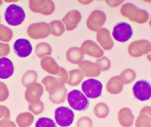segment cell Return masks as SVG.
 I'll list each match as a JSON object with an SVG mask.
<instances>
[{
  "instance_id": "1",
  "label": "cell",
  "mask_w": 151,
  "mask_h": 127,
  "mask_svg": "<svg viewBox=\"0 0 151 127\" xmlns=\"http://www.w3.org/2000/svg\"><path fill=\"white\" fill-rule=\"evenodd\" d=\"M4 17L5 21L9 25L17 26L23 22L26 15L21 6L16 4H11L5 10Z\"/></svg>"
},
{
  "instance_id": "2",
  "label": "cell",
  "mask_w": 151,
  "mask_h": 127,
  "mask_svg": "<svg viewBox=\"0 0 151 127\" xmlns=\"http://www.w3.org/2000/svg\"><path fill=\"white\" fill-rule=\"evenodd\" d=\"M67 101L71 108L77 111H85L89 106V101L78 89H73L68 93Z\"/></svg>"
},
{
  "instance_id": "3",
  "label": "cell",
  "mask_w": 151,
  "mask_h": 127,
  "mask_svg": "<svg viewBox=\"0 0 151 127\" xmlns=\"http://www.w3.org/2000/svg\"><path fill=\"white\" fill-rule=\"evenodd\" d=\"M29 8L34 13L50 16L54 13L55 5L53 1L50 0H30Z\"/></svg>"
},
{
  "instance_id": "4",
  "label": "cell",
  "mask_w": 151,
  "mask_h": 127,
  "mask_svg": "<svg viewBox=\"0 0 151 127\" xmlns=\"http://www.w3.org/2000/svg\"><path fill=\"white\" fill-rule=\"evenodd\" d=\"M51 32L49 24L46 22H40L32 24L27 29V35L34 40L43 39L48 37Z\"/></svg>"
},
{
  "instance_id": "5",
  "label": "cell",
  "mask_w": 151,
  "mask_h": 127,
  "mask_svg": "<svg viewBox=\"0 0 151 127\" xmlns=\"http://www.w3.org/2000/svg\"><path fill=\"white\" fill-rule=\"evenodd\" d=\"M103 85L101 82L94 78L86 80L82 84L83 93L87 98L96 99L101 96Z\"/></svg>"
},
{
  "instance_id": "6",
  "label": "cell",
  "mask_w": 151,
  "mask_h": 127,
  "mask_svg": "<svg viewBox=\"0 0 151 127\" xmlns=\"http://www.w3.org/2000/svg\"><path fill=\"white\" fill-rule=\"evenodd\" d=\"M151 51V43L145 39L134 41L130 43L127 47L128 54L133 58H139L149 54Z\"/></svg>"
},
{
  "instance_id": "7",
  "label": "cell",
  "mask_w": 151,
  "mask_h": 127,
  "mask_svg": "<svg viewBox=\"0 0 151 127\" xmlns=\"http://www.w3.org/2000/svg\"><path fill=\"white\" fill-rule=\"evenodd\" d=\"M75 113L70 108L60 106L55 111V119L57 125L62 127L70 126L73 122Z\"/></svg>"
},
{
  "instance_id": "8",
  "label": "cell",
  "mask_w": 151,
  "mask_h": 127,
  "mask_svg": "<svg viewBox=\"0 0 151 127\" xmlns=\"http://www.w3.org/2000/svg\"><path fill=\"white\" fill-rule=\"evenodd\" d=\"M106 20V14L104 12L99 9L94 10L88 17L87 27L90 31L97 32L103 27Z\"/></svg>"
},
{
  "instance_id": "9",
  "label": "cell",
  "mask_w": 151,
  "mask_h": 127,
  "mask_svg": "<svg viewBox=\"0 0 151 127\" xmlns=\"http://www.w3.org/2000/svg\"><path fill=\"white\" fill-rule=\"evenodd\" d=\"M133 31L129 24L120 22L116 24L113 28L112 36L114 39L119 42H125L130 39L133 36Z\"/></svg>"
},
{
  "instance_id": "10",
  "label": "cell",
  "mask_w": 151,
  "mask_h": 127,
  "mask_svg": "<svg viewBox=\"0 0 151 127\" xmlns=\"http://www.w3.org/2000/svg\"><path fill=\"white\" fill-rule=\"evenodd\" d=\"M132 90L135 97L140 101H145L151 98V84L147 81H137L135 83Z\"/></svg>"
},
{
  "instance_id": "11",
  "label": "cell",
  "mask_w": 151,
  "mask_h": 127,
  "mask_svg": "<svg viewBox=\"0 0 151 127\" xmlns=\"http://www.w3.org/2000/svg\"><path fill=\"white\" fill-rule=\"evenodd\" d=\"M80 48L84 54L88 56L96 59H99L104 56V50L92 40H86L82 44Z\"/></svg>"
},
{
  "instance_id": "12",
  "label": "cell",
  "mask_w": 151,
  "mask_h": 127,
  "mask_svg": "<svg viewBox=\"0 0 151 127\" xmlns=\"http://www.w3.org/2000/svg\"><path fill=\"white\" fill-rule=\"evenodd\" d=\"M26 88L25 97L29 103L40 101L44 92V87L42 84L36 83Z\"/></svg>"
},
{
  "instance_id": "13",
  "label": "cell",
  "mask_w": 151,
  "mask_h": 127,
  "mask_svg": "<svg viewBox=\"0 0 151 127\" xmlns=\"http://www.w3.org/2000/svg\"><path fill=\"white\" fill-rule=\"evenodd\" d=\"M79 69L81 71L84 76L87 78H97L101 72L98 64L88 60H83L79 64Z\"/></svg>"
},
{
  "instance_id": "14",
  "label": "cell",
  "mask_w": 151,
  "mask_h": 127,
  "mask_svg": "<svg viewBox=\"0 0 151 127\" xmlns=\"http://www.w3.org/2000/svg\"><path fill=\"white\" fill-rule=\"evenodd\" d=\"M42 68L48 73L60 77L64 68L59 66L56 61L52 56H46L40 61Z\"/></svg>"
},
{
  "instance_id": "15",
  "label": "cell",
  "mask_w": 151,
  "mask_h": 127,
  "mask_svg": "<svg viewBox=\"0 0 151 127\" xmlns=\"http://www.w3.org/2000/svg\"><path fill=\"white\" fill-rule=\"evenodd\" d=\"M82 16L80 12L77 10H71L68 12L62 19V22L65 25V29L68 31H71L75 29L80 23Z\"/></svg>"
},
{
  "instance_id": "16",
  "label": "cell",
  "mask_w": 151,
  "mask_h": 127,
  "mask_svg": "<svg viewBox=\"0 0 151 127\" xmlns=\"http://www.w3.org/2000/svg\"><path fill=\"white\" fill-rule=\"evenodd\" d=\"M96 40L102 49L106 51L110 50L114 46L110 32L106 28H101L97 31Z\"/></svg>"
},
{
  "instance_id": "17",
  "label": "cell",
  "mask_w": 151,
  "mask_h": 127,
  "mask_svg": "<svg viewBox=\"0 0 151 127\" xmlns=\"http://www.w3.org/2000/svg\"><path fill=\"white\" fill-rule=\"evenodd\" d=\"M13 49L17 56L20 58H26L31 54L33 48L29 40L20 38L14 42Z\"/></svg>"
},
{
  "instance_id": "18",
  "label": "cell",
  "mask_w": 151,
  "mask_h": 127,
  "mask_svg": "<svg viewBox=\"0 0 151 127\" xmlns=\"http://www.w3.org/2000/svg\"><path fill=\"white\" fill-rule=\"evenodd\" d=\"M124 85V81L120 75L113 76L106 83V90L109 94L117 95L122 92Z\"/></svg>"
},
{
  "instance_id": "19",
  "label": "cell",
  "mask_w": 151,
  "mask_h": 127,
  "mask_svg": "<svg viewBox=\"0 0 151 127\" xmlns=\"http://www.w3.org/2000/svg\"><path fill=\"white\" fill-rule=\"evenodd\" d=\"M134 119V116L130 108L123 107L118 112V121L122 127H131L133 125Z\"/></svg>"
},
{
  "instance_id": "20",
  "label": "cell",
  "mask_w": 151,
  "mask_h": 127,
  "mask_svg": "<svg viewBox=\"0 0 151 127\" xmlns=\"http://www.w3.org/2000/svg\"><path fill=\"white\" fill-rule=\"evenodd\" d=\"M49 93V99L51 102L59 105L64 103L67 98L68 91L65 85H61Z\"/></svg>"
},
{
  "instance_id": "21",
  "label": "cell",
  "mask_w": 151,
  "mask_h": 127,
  "mask_svg": "<svg viewBox=\"0 0 151 127\" xmlns=\"http://www.w3.org/2000/svg\"><path fill=\"white\" fill-rule=\"evenodd\" d=\"M14 71V65L10 59L6 57L0 59V78L7 79L10 78Z\"/></svg>"
},
{
  "instance_id": "22",
  "label": "cell",
  "mask_w": 151,
  "mask_h": 127,
  "mask_svg": "<svg viewBox=\"0 0 151 127\" xmlns=\"http://www.w3.org/2000/svg\"><path fill=\"white\" fill-rule=\"evenodd\" d=\"M84 55L80 48L71 47L66 52V59L70 63L79 65L83 60Z\"/></svg>"
},
{
  "instance_id": "23",
  "label": "cell",
  "mask_w": 151,
  "mask_h": 127,
  "mask_svg": "<svg viewBox=\"0 0 151 127\" xmlns=\"http://www.w3.org/2000/svg\"><path fill=\"white\" fill-rule=\"evenodd\" d=\"M42 84L47 92H51L61 85H65L63 82L59 78H56L51 75H48L42 81Z\"/></svg>"
},
{
  "instance_id": "24",
  "label": "cell",
  "mask_w": 151,
  "mask_h": 127,
  "mask_svg": "<svg viewBox=\"0 0 151 127\" xmlns=\"http://www.w3.org/2000/svg\"><path fill=\"white\" fill-rule=\"evenodd\" d=\"M84 77L83 74L79 69L72 70L68 72V79L67 83L70 86H77L82 82Z\"/></svg>"
},
{
  "instance_id": "25",
  "label": "cell",
  "mask_w": 151,
  "mask_h": 127,
  "mask_svg": "<svg viewBox=\"0 0 151 127\" xmlns=\"http://www.w3.org/2000/svg\"><path fill=\"white\" fill-rule=\"evenodd\" d=\"M34 116L32 113L25 112L19 114L16 119V122L19 127H29L33 124Z\"/></svg>"
},
{
  "instance_id": "26",
  "label": "cell",
  "mask_w": 151,
  "mask_h": 127,
  "mask_svg": "<svg viewBox=\"0 0 151 127\" xmlns=\"http://www.w3.org/2000/svg\"><path fill=\"white\" fill-rule=\"evenodd\" d=\"M52 51L51 46L47 42H40L36 45L35 49V54L40 59L51 56Z\"/></svg>"
},
{
  "instance_id": "27",
  "label": "cell",
  "mask_w": 151,
  "mask_h": 127,
  "mask_svg": "<svg viewBox=\"0 0 151 127\" xmlns=\"http://www.w3.org/2000/svg\"><path fill=\"white\" fill-rule=\"evenodd\" d=\"M149 17L150 15L149 13L146 10L140 9L139 8L129 21L133 23L143 24L148 21Z\"/></svg>"
},
{
  "instance_id": "28",
  "label": "cell",
  "mask_w": 151,
  "mask_h": 127,
  "mask_svg": "<svg viewBox=\"0 0 151 127\" xmlns=\"http://www.w3.org/2000/svg\"><path fill=\"white\" fill-rule=\"evenodd\" d=\"M51 29L50 34L55 37H60L63 35L65 31V27L61 21L56 20L51 21L50 24Z\"/></svg>"
},
{
  "instance_id": "29",
  "label": "cell",
  "mask_w": 151,
  "mask_h": 127,
  "mask_svg": "<svg viewBox=\"0 0 151 127\" xmlns=\"http://www.w3.org/2000/svg\"><path fill=\"white\" fill-rule=\"evenodd\" d=\"M110 109L106 103L103 102H100L94 106L93 113L94 115L100 119L106 118L109 113Z\"/></svg>"
},
{
  "instance_id": "30",
  "label": "cell",
  "mask_w": 151,
  "mask_h": 127,
  "mask_svg": "<svg viewBox=\"0 0 151 127\" xmlns=\"http://www.w3.org/2000/svg\"><path fill=\"white\" fill-rule=\"evenodd\" d=\"M38 79V74L37 72L34 70L27 71L24 74L22 78V83L24 86L27 87L31 85L35 84Z\"/></svg>"
},
{
  "instance_id": "31",
  "label": "cell",
  "mask_w": 151,
  "mask_h": 127,
  "mask_svg": "<svg viewBox=\"0 0 151 127\" xmlns=\"http://www.w3.org/2000/svg\"><path fill=\"white\" fill-rule=\"evenodd\" d=\"M138 9L139 8L134 4L131 3H127L121 6L120 12L122 16L126 17L130 20Z\"/></svg>"
},
{
  "instance_id": "32",
  "label": "cell",
  "mask_w": 151,
  "mask_h": 127,
  "mask_svg": "<svg viewBox=\"0 0 151 127\" xmlns=\"http://www.w3.org/2000/svg\"><path fill=\"white\" fill-rule=\"evenodd\" d=\"M13 37V32L11 28L0 24V41L3 43L11 41Z\"/></svg>"
},
{
  "instance_id": "33",
  "label": "cell",
  "mask_w": 151,
  "mask_h": 127,
  "mask_svg": "<svg viewBox=\"0 0 151 127\" xmlns=\"http://www.w3.org/2000/svg\"><path fill=\"white\" fill-rule=\"evenodd\" d=\"M124 81V84H130L134 81L136 78V73L131 68H127L123 71L120 75Z\"/></svg>"
},
{
  "instance_id": "34",
  "label": "cell",
  "mask_w": 151,
  "mask_h": 127,
  "mask_svg": "<svg viewBox=\"0 0 151 127\" xmlns=\"http://www.w3.org/2000/svg\"><path fill=\"white\" fill-rule=\"evenodd\" d=\"M151 117L144 113L139 114L135 121V127H151Z\"/></svg>"
},
{
  "instance_id": "35",
  "label": "cell",
  "mask_w": 151,
  "mask_h": 127,
  "mask_svg": "<svg viewBox=\"0 0 151 127\" xmlns=\"http://www.w3.org/2000/svg\"><path fill=\"white\" fill-rule=\"evenodd\" d=\"M45 107L42 101H38L29 104L28 109L35 115H39L44 111Z\"/></svg>"
},
{
  "instance_id": "36",
  "label": "cell",
  "mask_w": 151,
  "mask_h": 127,
  "mask_svg": "<svg viewBox=\"0 0 151 127\" xmlns=\"http://www.w3.org/2000/svg\"><path fill=\"white\" fill-rule=\"evenodd\" d=\"M35 127H57L54 121L46 117H41L38 119L36 122Z\"/></svg>"
},
{
  "instance_id": "37",
  "label": "cell",
  "mask_w": 151,
  "mask_h": 127,
  "mask_svg": "<svg viewBox=\"0 0 151 127\" xmlns=\"http://www.w3.org/2000/svg\"><path fill=\"white\" fill-rule=\"evenodd\" d=\"M96 63L98 64L101 70V71L105 72L109 70L111 67V61L106 56H103L101 58L97 59Z\"/></svg>"
},
{
  "instance_id": "38",
  "label": "cell",
  "mask_w": 151,
  "mask_h": 127,
  "mask_svg": "<svg viewBox=\"0 0 151 127\" xmlns=\"http://www.w3.org/2000/svg\"><path fill=\"white\" fill-rule=\"evenodd\" d=\"M77 127H92L93 121L88 116H83L78 119L76 123Z\"/></svg>"
},
{
  "instance_id": "39",
  "label": "cell",
  "mask_w": 151,
  "mask_h": 127,
  "mask_svg": "<svg viewBox=\"0 0 151 127\" xmlns=\"http://www.w3.org/2000/svg\"><path fill=\"white\" fill-rule=\"evenodd\" d=\"M9 91L4 83L0 82V101H5L9 97Z\"/></svg>"
},
{
  "instance_id": "40",
  "label": "cell",
  "mask_w": 151,
  "mask_h": 127,
  "mask_svg": "<svg viewBox=\"0 0 151 127\" xmlns=\"http://www.w3.org/2000/svg\"><path fill=\"white\" fill-rule=\"evenodd\" d=\"M11 51V48L8 44L0 42V59L7 56Z\"/></svg>"
},
{
  "instance_id": "41",
  "label": "cell",
  "mask_w": 151,
  "mask_h": 127,
  "mask_svg": "<svg viewBox=\"0 0 151 127\" xmlns=\"http://www.w3.org/2000/svg\"><path fill=\"white\" fill-rule=\"evenodd\" d=\"M10 117V111L9 109L6 106L0 105V119H9Z\"/></svg>"
},
{
  "instance_id": "42",
  "label": "cell",
  "mask_w": 151,
  "mask_h": 127,
  "mask_svg": "<svg viewBox=\"0 0 151 127\" xmlns=\"http://www.w3.org/2000/svg\"><path fill=\"white\" fill-rule=\"evenodd\" d=\"M0 127H17V125L13 121L9 119H3L0 120Z\"/></svg>"
},
{
  "instance_id": "43",
  "label": "cell",
  "mask_w": 151,
  "mask_h": 127,
  "mask_svg": "<svg viewBox=\"0 0 151 127\" xmlns=\"http://www.w3.org/2000/svg\"><path fill=\"white\" fill-rule=\"evenodd\" d=\"M124 2V1H105V2L106 3V4L108 5L109 7H116L119 6L120 5L122 4Z\"/></svg>"
},
{
  "instance_id": "44",
  "label": "cell",
  "mask_w": 151,
  "mask_h": 127,
  "mask_svg": "<svg viewBox=\"0 0 151 127\" xmlns=\"http://www.w3.org/2000/svg\"><path fill=\"white\" fill-rule=\"evenodd\" d=\"M144 113L151 117V107L150 106H145L140 110L139 114Z\"/></svg>"
},
{
  "instance_id": "45",
  "label": "cell",
  "mask_w": 151,
  "mask_h": 127,
  "mask_svg": "<svg viewBox=\"0 0 151 127\" xmlns=\"http://www.w3.org/2000/svg\"><path fill=\"white\" fill-rule=\"evenodd\" d=\"M93 2L92 1H79V2L83 5H87Z\"/></svg>"
},
{
  "instance_id": "46",
  "label": "cell",
  "mask_w": 151,
  "mask_h": 127,
  "mask_svg": "<svg viewBox=\"0 0 151 127\" xmlns=\"http://www.w3.org/2000/svg\"><path fill=\"white\" fill-rule=\"evenodd\" d=\"M146 58H147V59L150 62H151V54H148V55H147Z\"/></svg>"
},
{
  "instance_id": "47",
  "label": "cell",
  "mask_w": 151,
  "mask_h": 127,
  "mask_svg": "<svg viewBox=\"0 0 151 127\" xmlns=\"http://www.w3.org/2000/svg\"><path fill=\"white\" fill-rule=\"evenodd\" d=\"M5 2L6 3L17 2L18 1H5Z\"/></svg>"
},
{
  "instance_id": "48",
  "label": "cell",
  "mask_w": 151,
  "mask_h": 127,
  "mask_svg": "<svg viewBox=\"0 0 151 127\" xmlns=\"http://www.w3.org/2000/svg\"><path fill=\"white\" fill-rule=\"evenodd\" d=\"M3 4V1H1V0H0V7L1 6V5Z\"/></svg>"
},
{
  "instance_id": "49",
  "label": "cell",
  "mask_w": 151,
  "mask_h": 127,
  "mask_svg": "<svg viewBox=\"0 0 151 127\" xmlns=\"http://www.w3.org/2000/svg\"><path fill=\"white\" fill-rule=\"evenodd\" d=\"M1 15H0V23H1Z\"/></svg>"
}]
</instances>
